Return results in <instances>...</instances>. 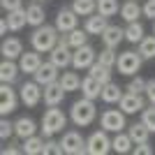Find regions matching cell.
<instances>
[{
  "mask_svg": "<svg viewBox=\"0 0 155 155\" xmlns=\"http://www.w3.org/2000/svg\"><path fill=\"white\" fill-rule=\"evenodd\" d=\"M7 30H9V23H7V19L0 21V35H7Z\"/></svg>",
  "mask_w": 155,
  "mask_h": 155,
  "instance_id": "47",
  "label": "cell"
},
{
  "mask_svg": "<svg viewBox=\"0 0 155 155\" xmlns=\"http://www.w3.org/2000/svg\"><path fill=\"white\" fill-rule=\"evenodd\" d=\"M60 86H63L67 93H72V91H79L81 88V79H79V74L77 72H63L60 74Z\"/></svg>",
  "mask_w": 155,
  "mask_h": 155,
  "instance_id": "31",
  "label": "cell"
},
{
  "mask_svg": "<svg viewBox=\"0 0 155 155\" xmlns=\"http://www.w3.org/2000/svg\"><path fill=\"white\" fill-rule=\"evenodd\" d=\"M132 153L134 155H150V153H155V148L150 146V141H143V143H134Z\"/></svg>",
  "mask_w": 155,
  "mask_h": 155,
  "instance_id": "42",
  "label": "cell"
},
{
  "mask_svg": "<svg viewBox=\"0 0 155 155\" xmlns=\"http://www.w3.org/2000/svg\"><path fill=\"white\" fill-rule=\"evenodd\" d=\"M2 153H5V155H16V153H23V148H16V146H12V143H9V146H5V148H2Z\"/></svg>",
  "mask_w": 155,
  "mask_h": 155,
  "instance_id": "46",
  "label": "cell"
},
{
  "mask_svg": "<svg viewBox=\"0 0 155 155\" xmlns=\"http://www.w3.org/2000/svg\"><path fill=\"white\" fill-rule=\"evenodd\" d=\"M14 134L19 137V139H28V137L37 134V123L28 116H21L14 120Z\"/></svg>",
  "mask_w": 155,
  "mask_h": 155,
  "instance_id": "18",
  "label": "cell"
},
{
  "mask_svg": "<svg viewBox=\"0 0 155 155\" xmlns=\"http://www.w3.org/2000/svg\"><path fill=\"white\" fill-rule=\"evenodd\" d=\"M127 134H130V139L134 143H143V141H148V137L153 134V132H150L143 123H134V125H130Z\"/></svg>",
  "mask_w": 155,
  "mask_h": 155,
  "instance_id": "29",
  "label": "cell"
},
{
  "mask_svg": "<svg viewBox=\"0 0 155 155\" xmlns=\"http://www.w3.org/2000/svg\"><path fill=\"white\" fill-rule=\"evenodd\" d=\"M49 60H51L53 65H58L60 70H67L72 65V51H70V46H63V44H56L49 51Z\"/></svg>",
  "mask_w": 155,
  "mask_h": 155,
  "instance_id": "15",
  "label": "cell"
},
{
  "mask_svg": "<svg viewBox=\"0 0 155 155\" xmlns=\"http://www.w3.org/2000/svg\"><path fill=\"white\" fill-rule=\"evenodd\" d=\"M100 127L107 132H123L125 130V111L123 109H107L100 116Z\"/></svg>",
  "mask_w": 155,
  "mask_h": 155,
  "instance_id": "6",
  "label": "cell"
},
{
  "mask_svg": "<svg viewBox=\"0 0 155 155\" xmlns=\"http://www.w3.org/2000/svg\"><path fill=\"white\" fill-rule=\"evenodd\" d=\"M120 109L125 111V114H137V111H141L146 104H143V97L137 95V93H123V97H120Z\"/></svg>",
  "mask_w": 155,
  "mask_h": 155,
  "instance_id": "19",
  "label": "cell"
},
{
  "mask_svg": "<svg viewBox=\"0 0 155 155\" xmlns=\"http://www.w3.org/2000/svg\"><path fill=\"white\" fill-rule=\"evenodd\" d=\"M5 19H7V23H9V30H14V32L23 30V28L28 26V12H26V7L14 9V12H7Z\"/></svg>",
  "mask_w": 155,
  "mask_h": 155,
  "instance_id": "23",
  "label": "cell"
},
{
  "mask_svg": "<svg viewBox=\"0 0 155 155\" xmlns=\"http://www.w3.org/2000/svg\"><path fill=\"white\" fill-rule=\"evenodd\" d=\"M116 60H118V53H116V49H111V46H104L102 53H97V63L107 65V67H116Z\"/></svg>",
  "mask_w": 155,
  "mask_h": 155,
  "instance_id": "36",
  "label": "cell"
},
{
  "mask_svg": "<svg viewBox=\"0 0 155 155\" xmlns=\"http://www.w3.org/2000/svg\"><path fill=\"white\" fill-rule=\"evenodd\" d=\"M21 148H23L26 155H42V148H44V134H42V137L32 134V137H28V139H23Z\"/></svg>",
  "mask_w": 155,
  "mask_h": 155,
  "instance_id": "27",
  "label": "cell"
},
{
  "mask_svg": "<svg viewBox=\"0 0 155 155\" xmlns=\"http://www.w3.org/2000/svg\"><path fill=\"white\" fill-rule=\"evenodd\" d=\"M0 53H2V58H7V60L21 58V53H23V42H21L19 37H5L2 44H0Z\"/></svg>",
  "mask_w": 155,
  "mask_h": 155,
  "instance_id": "16",
  "label": "cell"
},
{
  "mask_svg": "<svg viewBox=\"0 0 155 155\" xmlns=\"http://www.w3.org/2000/svg\"><path fill=\"white\" fill-rule=\"evenodd\" d=\"M67 35H70V46L72 49H79V46L88 44V32L81 30V28H74V30L67 32Z\"/></svg>",
  "mask_w": 155,
  "mask_h": 155,
  "instance_id": "37",
  "label": "cell"
},
{
  "mask_svg": "<svg viewBox=\"0 0 155 155\" xmlns=\"http://www.w3.org/2000/svg\"><path fill=\"white\" fill-rule=\"evenodd\" d=\"M143 95L148 97L150 104H155V79H148V81H146V91H143Z\"/></svg>",
  "mask_w": 155,
  "mask_h": 155,
  "instance_id": "44",
  "label": "cell"
},
{
  "mask_svg": "<svg viewBox=\"0 0 155 155\" xmlns=\"http://www.w3.org/2000/svg\"><path fill=\"white\" fill-rule=\"evenodd\" d=\"M42 65V53L39 51H23L21 53V58H19V67L23 74H35L37 72V67Z\"/></svg>",
  "mask_w": 155,
  "mask_h": 155,
  "instance_id": "14",
  "label": "cell"
},
{
  "mask_svg": "<svg viewBox=\"0 0 155 155\" xmlns=\"http://www.w3.org/2000/svg\"><path fill=\"white\" fill-rule=\"evenodd\" d=\"M58 28L56 26H49V23H44V26L35 28V32L30 35V44L35 51L39 53H49L53 49V46L58 44Z\"/></svg>",
  "mask_w": 155,
  "mask_h": 155,
  "instance_id": "1",
  "label": "cell"
},
{
  "mask_svg": "<svg viewBox=\"0 0 155 155\" xmlns=\"http://www.w3.org/2000/svg\"><path fill=\"white\" fill-rule=\"evenodd\" d=\"M26 12H28V26H44V21H46V12H44V7L39 5V2H30V5L26 7Z\"/></svg>",
  "mask_w": 155,
  "mask_h": 155,
  "instance_id": "25",
  "label": "cell"
},
{
  "mask_svg": "<svg viewBox=\"0 0 155 155\" xmlns=\"http://www.w3.org/2000/svg\"><path fill=\"white\" fill-rule=\"evenodd\" d=\"M120 16H123V21L132 23V21H139V16H143V9L137 0H127L120 5Z\"/></svg>",
  "mask_w": 155,
  "mask_h": 155,
  "instance_id": "24",
  "label": "cell"
},
{
  "mask_svg": "<svg viewBox=\"0 0 155 155\" xmlns=\"http://www.w3.org/2000/svg\"><path fill=\"white\" fill-rule=\"evenodd\" d=\"M132 146H134V141L130 139L127 132H116V137L111 139V148L116 150V153H120V155L132 153Z\"/></svg>",
  "mask_w": 155,
  "mask_h": 155,
  "instance_id": "26",
  "label": "cell"
},
{
  "mask_svg": "<svg viewBox=\"0 0 155 155\" xmlns=\"http://www.w3.org/2000/svg\"><path fill=\"white\" fill-rule=\"evenodd\" d=\"M12 134H14V123H9V120H7V116H2V120H0V139H2V141H7Z\"/></svg>",
  "mask_w": 155,
  "mask_h": 155,
  "instance_id": "41",
  "label": "cell"
},
{
  "mask_svg": "<svg viewBox=\"0 0 155 155\" xmlns=\"http://www.w3.org/2000/svg\"><path fill=\"white\" fill-rule=\"evenodd\" d=\"M0 7L5 12H14V9H21L23 7V0H0Z\"/></svg>",
  "mask_w": 155,
  "mask_h": 155,
  "instance_id": "43",
  "label": "cell"
},
{
  "mask_svg": "<svg viewBox=\"0 0 155 155\" xmlns=\"http://www.w3.org/2000/svg\"><path fill=\"white\" fill-rule=\"evenodd\" d=\"M111 148V139L107 137V130H95L86 139V153L88 155H107Z\"/></svg>",
  "mask_w": 155,
  "mask_h": 155,
  "instance_id": "5",
  "label": "cell"
},
{
  "mask_svg": "<svg viewBox=\"0 0 155 155\" xmlns=\"http://www.w3.org/2000/svg\"><path fill=\"white\" fill-rule=\"evenodd\" d=\"M153 32H155V21H153Z\"/></svg>",
  "mask_w": 155,
  "mask_h": 155,
  "instance_id": "49",
  "label": "cell"
},
{
  "mask_svg": "<svg viewBox=\"0 0 155 155\" xmlns=\"http://www.w3.org/2000/svg\"><path fill=\"white\" fill-rule=\"evenodd\" d=\"M141 123L146 125L150 132H155V104L143 107V109H141Z\"/></svg>",
  "mask_w": 155,
  "mask_h": 155,
  "instance_id": "38",
  "label": "cell"
},
{
  "mask_svg": "<svg viewBox=\"0 0 155 155\" xmlns=\"http://www.w3.org/2000/svg\"><path fill=\"white\" fill-rule=\"evenodd\" d=\"M107 26H109V21H107V16H102V14H91L88 19H86L84 23V30L88 32V35H102L104 30H107Z\"/></svg>",
  "mask_w": 155,
  "mask_h": 155,
  "instance_id": "20",
  "label": "cell"
},
{
  "mask_svg": "<svg viewBox=\"0 0 155 155\" xmlns=\"http://www.w3.org/2000/svg\"><path fill=\"white\" fill-rule=\"evenodd\" d=\"M63 155V146H60V141H53L51 137H46V141H44V148H42V155Z\"/></svg>",
  "mask_w": 155,
  "mask_h": 155,
  "instance_id": "40",
  "label": "cell"
},
{
  "mask_svg": "<svg viewBox=\"0 0 155 155\" xmlns=\"http://www.w3.org/2000/svg\"><path fill=\"white\" fill-rule=\"evenodd\" d=\"M19 97L21 95H16V91L12 88V84H2L0 86V114H2V116H9V114L16 109Z\"/></svg>",
  "mask_w": 155,
  "mask_h": 155,
  "instance_id": "11",
  "label": "cell"
},
{
  "mask_svg": "<svg viewBox=\"0 0 155 155\" xmlns=\"http://www.w3.org/2000/svg\"><path fill=\"white\" fill-rule=\"evenodd\" d=\"M19 95H21V102L26 104V107H37V104L42 102V95H44V86L37 84L35 79H32V81H26V84L21 86Z\"/></svg>",
  "mask_w": 155,
  "mask_h": 155,
  "instance_id": "8",
  "label": "cell"
},
{
  "mask_svg": "<svg viewBox=\"0 0 155 155\" xmlns=\"http://www.w3.org/2000/svg\"><path fill=\"white\" fill-rule=\"evenodd\" d=\"M88 74H91V77H95L97 81H102V84H109V81H111V67H107V65H102V63H97V60L88 67Z\"/></svg>",
  "mask_w": 155,
  "mask_h": 155,
  "instance_id": "30",
  "label": "cell"
},
{
  "mask_svg": "<svg viewBox=\"0 0 155 155\" xmlns=\"http://www.w3.org/2000/svg\"><path fill=\"white\" fill-rule=\"evenodd\" d=\"M65 88L60 86V81H53V84L44 86V95H42V102L46 107H60V102L65 100Z\"/></svg>",
  "mask_w": 155,
  "mask_h": 155,
  "instance_id": "13",
  "label": "cell"
},
{
  "mask_svg": "<svg viewBox=\"0 0 155 155\" xmlns=\"http://www.w3.org/2000/svg\"><path fill=\"white\" fill-rule=\"evenodd\" d=\"M141 9H143V16H148V19L155 21V0H146L141 5Z\"/></svg>",
  "mask_w": 155,
  "mask_h": 155,
  "instance_id": "45",
  "label": "cell"
},
{
  "mask_svg": "<svg viewBox=\"0 0 155 155\" xmlns=\"http://www.w3.org/2000/svg\"><path fill=\"white\" fill-rule=\"evenodd\" d=\"M137 2H139V0H137Z\"/></svg>",
  "mask_w": 155,
  "mask_h": 155,
  "instance_id": "50",
  "label": "cell"
},
{
  "mask_svg": "<svg viewBox=\"0 0 155 155\" xmlns=\"http://www.w3.org/2000/svg\"><path fill=\"white\" fill-rule=\"evenodd\" d=\"M95 60H97V53H95V49H93L91 44L79 46V49H74V53H72V67H74V70H88Z\"/></svg>",
  "mask_w": 155,
  "mask_h": 155,
  "instance_id": "9",
  "label": "cell"
},
{
  "mask_svg": "<svg viewBox=\"0 0 155 155\" xmlns=\"http://www.w3.org/2000/svg\"><path fill=\"white\" fill-rule=\"evenodd\" d=\"M65 125H67V116L65 111L58 109V107H49L42 116V134L44 137H53L58 132H65Z\"/></svg>",
  "mask_w": 155,
  "mask_h": 155,
  "instance_id": "3",
  "label": "cell"
},
{
  "mask_svg": "<svg viewBox=\"0 0 155 155\" xmlns=\"http://www.w3.org/2000/svg\"><path fill=\"white\" fill-rule=\"evenodd\" d=\"M97 12L109 19V16L120 12V5H118V0H97Z\"/></svg>",
  "mask_w": 155,
  "mask_h": 155,
  "instance_id": "35",
  "label": "cell"
},
{
  "mask_svg": "<svg viewBox=\"0 0 155 155\" xmlns=\"http://www.w3.org/2000/svg\"><path fill=\"white\" fill-rule=\"evenodd\" d=\"M70 118H72V123L77 125V127H86V125H91L93 120L97 118L95 100H88V97L77 100V102L72 104V109H70Z\"/></svg>",
  "mask_w": 155,
  "mask_h": 155,
  "instance_id": "2",
  "label": "cell"
},
{
  "mask_svg": "<svg viewBox=\"0 0 155 155\" xmlns=\"http://www.w3.org/2000/svg\"><path fill=\"white\" fill-rule=\"evenodd\" d=\"M141 53L139 51H120L118 53V60H116V70L125 77H134L137 72L141 70Z\"/></svg>",
  "mask_w": 155,
  "mask_h": 155,
  "instance_id": "4",
  "label": "cell"
},
{
  "mask_svg": "<svg viewBox=\"0 0 155 155\" xmlns=\"http://www.w3.org/2000/svg\"><path fill=\"white\" fill-rule=\"evenodd\" d=\"M125 91L127 93H137V95H141L143 91H146V79L141 77H132L127 81V86H125Z\"/></svg>",
  "mask_w": 155,
  "mask_h": 155,
  "instance_id": "39",
  "label": "cell"
},
{
  "mask_svg": "<svg viewBox=\"0 0 155 155\" xmlns=\"http://www.w3.org/2000/svg\"><path fill=\"white\" fill-rule=\"evenodd\" d=\"M32 2H44V0H32Z\"/></svg>",
  "mask_w": 155,
  "mask_h": 155,
  "instance_id": "48",
  "label": "cell"
},
{
  "mask_svg": "<svg viewBox=\"0 0 155 155\" xmlns=\"http://www.w3.org/2000/svg\"><path fill=\"white\" fill-rule=\"evenodd\" d=\"M60 146H63V150L67 155L86 153V139L81 137V132H77V130H67V132H63V137H60Z\"/></svg>",
  "mask_w": 155,
  "mask_h": 155,
  "instance_id": "7",
  "label": "cell"
},
{
  "mask_svg": "<svg viewBox=\"0 0 155 155\" xmlns=\"http://www.w3.org/2000/svg\"><path fill=\"white\" fill-rule=\"evenodd\" d=\"M77 26H79V14L72 7H60L58 14H56V28H58V32H72Z\"/></svg>",
  "mask_w": 155,
  "mask_h": 155,
  "instance_id": "10",
  "label": "cell"
},
{
  "mask_svg": "<svg viewBox=\"0 0 155 155\" xmlns=\"http://www.w3.org/2000/svg\"><path fill=\"white\" fill-rule=\"evenodd\" d=\"M120 97H123V91H120V86H118V84H114V81L104 84V88H102V102L116 104V102H120Z\"/></svg>",
  "mask_w": 155,
  "mask_h": 155,
  "instance_id": "28",
  "label": "cell"
},
{
  "mask_svg": "<svg viewBox=\"0 0 155 155\" xmlns=\"http://www.w3.org/2000/svg\"><path fill=\"white\" fill-rule=\"evenodd\" d=\"M100 37H102V44L104 46L116 49V46L120 44V39H125V28H120V26H107V30H104Z\"/></svg>",
  "mask_w": 155,
  "mask_h": 155,
  "instance_id": "21",
  "label": "cell"
},
{
  "mask_svg": "<svg viewBox=\"0 0 155 155\" xmlns=\"http://www.w3.org/2000/svg\"><path fill=\"white\" fill-rule=\"evenodd\" d=\"M72 9L79 14V16H91L97 12V0H74L72 2Z\"/></svg>",
  "mask_w": 155,
  "mask_h": 155,
  "instance_id": "32",
  "label": "cell"
},
{
  "mask_svg": "<svg viewBox=\"0 0 155 155\" xmlns=\"http://www.w3.org/2000/svg\"><path fill=\"white\" fill-rule=\"evenodd\" d=\"M143 37H146V35H143V26L139 23V21H132V23H127V28H125V39H127V42H132V44H139Z\"/></svg>",
  "mask_w": 155,
  "mask_h": 155,
  "instance_id": "33",
  "label": "cell"
},
{
  "mask_svg": "<svg viewBox=\"0 0 155 155\" xmlns=\"http://www.w3.org/2000/svg\"><path fill=\"white\" fill-rule=\"evenodd\" d=\"M19 74H21V67L14 60H2L0 63V81L2 84H14L16 79H19Z\"/></svg>",
  "mask_w": 155,
  "mask_h": 155,
  "instance_id": "22",
  "label": "cell"
},
{
  "mask_svg": "<svg viewBox=\"0 0 155 155\" xmlns=\"http://www.w3.org/2000/svg\"><path fill=\"white\" fill-rule=\"evenodd\" d=\"M58 70H60V67H58V65H53L51 60H49V63H42L37 67V72L32 74V79H35L37 84H42V86H49V84H53V81H58V79H60Z\"/></svg>",
  "mask_w": 155,
  "mask_h": 155,
  "instance_id": "12",
  "label": "cell"
},
{
  "mask_svg": "<svg viewBox=\"0 0 155 155\" xmlns=\"http://www.w3.org/2000/svg\"><path fill=\"white\" fill-rule=\"evenodd\" d=\"M102 88H104V84L102 81H97L95 77H84L81 79V88L79 91L84 93V97H88V100H97V97H102Z\"/></svg>",
  "mask_w": 155,
  "mask_h": 155,
  "instance_id": "17",
  "label": "cell"
},
{
  "mask_svg": "<svg viewBox=\"0 0 155 155\" xmlns=\"http://www.w3.org/2000/svg\"><path fill=\"white\" fill-rule=\"evenodd\" d=\"M139 53H141L143 60L155 58V35H146V37L139 42Z\"/></svg>",
  "mask_w": 155,
  "mask_h": 155,
  "instance_id": "34",
  "label": "cell"
}]
</instances>
